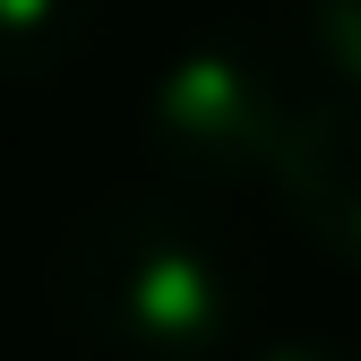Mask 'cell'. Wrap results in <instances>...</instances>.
<instances>
[{"label": "cell", "instance_id": "cell-1", "mask_svg": "<svg viewBox=\"0 0 361 361\" xmlns=\"http://www.w3.org/2000/svg\"><path fill=\"white\" fill-rule=\"evenodd\" d=\"M61 301L121 361H207L241 327V267L180 198H104L61 250Z\"/></svg>", "mask_w": 361, "mask_h": 361}, {"label": "cell", "instance_id": "cell-2", "mask_svg": "<svg viewBox=\"0 0 361 361\" xmlns=\"http://www.w3.org/2000/svg\"><path fill=\"white\" fill-rule=\"evenodd\" d=\"M301 104L310 95L293 86V61L276 43L258 26H224V35L180 43L155 69L138 129H147V155L172 180H190V190H250V180H276Z\"/></svg>", "mask_w": 361, "mask_h": 361}, {"label": "cell", "instance_id": "cell-3", "mask_svg": "<svg viewBox=\"0 0 361 361\" xmlns=\"http://www.w3.org/2000/svg\"><path fill=\"white\" fill-rule=\"evenodd\" d=\"M267 190L284 198L293 233L361 276V95H310L293 147Z\"/></svg>", "mask_w": 361, "mask_h": 361}, {"label": "cell", "instance_id": "cell-4", "mask_svg": "<svg viewBox=\"0 0 361 361\" xmlns=\"http://www.w3.org/2000/svg\"><path fill=\"white\" fill-rule=\"evenodd\" d=\"M95 0H0V86H43L78 61Z\"/></svg>", "mask_w": 361, "mask_h": 361}, {"label": "cell", "instance_id": "cell-5", "mask_svg": "<svg viewBox=\"0 0 361 361\" xmlns=\"http://www.w3.org/2000/svg\"><path fill=\"white\" fill-rule=\"evenodd\" d=\"M301 43L336 95H361V0H301Z\"/></svg>", "mask_w": 361, "mask_h": 361}, {"label": "cell", "instance_id": "cell-6", "mask_svg": "<svg viewBox=\"0 0 361 361\" xmlns=\"http://www.w3.org/2000/svg\"><path fill=\"white\" fill-rule=\"evenodd\" d=\"M250 361H361L344 336H327V327H284V336H267Z\"/></svg>", "mask_w": 361, "mask_h": 361}]
</instances>
